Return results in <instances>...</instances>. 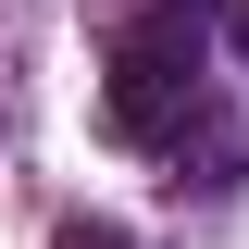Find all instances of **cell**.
I'll return each instance as SVG.
<instances>
[{
	"instance_id": "3",
	"label": "cell",
	"mask_w": 249,
	"mask_h": 249,
	"mask_svg": "<svg viewBox=\"0 0 249 249\" xmlns=\"http://www.w3.org/2000/svg\"><path fill=\"white\" fill-rule=\"evenodd\" d=\"M224 37H237V62H249V0H224Z\"/></svg>"
},
{
	"instance_id": "2",
	"label": "cell",
	"mask_w": 249,
	"mask_h": 249,
	"mask_svg": "<svg viewBox=\"0 0 249 249\" xmlns=\"http://www.w3.org/2000/svg\"><path fill=\"white\" fill-rule=\"evenodd\" d=\"M62 249H124V237H112V224H62Z\"/></svg>"
},
{
	"instance_id": "1",
	"label": "cell",
	"mask_w": 249,
	"mask_h": 249,
	"mask_svg": "<svg viewBox=\"0 0 249 249\" xmlns=\"http://www.w3.org/2000/svg\"><path fill=\"white\" fill-rule=\"evenodd\" d=\"M100 124H112L124 150H162V162H187V137H224L212 124V13H199V0H150L137 25L112 37Z\"/></svg>"
}]
</instances>
